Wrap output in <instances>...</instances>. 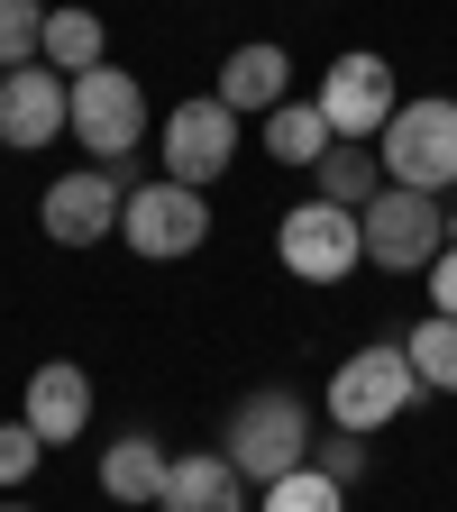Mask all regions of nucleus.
Here are the masks:
<instances>
[{
    "label": "nucleus",
    "instance_id": "f8f14e48",
    "mask_svg": "<svg viewBox=\"0 0 457 512\" xmlns=\"http://www.w3.org/2000/svg\"><path fill=\"white\" fill-rule=\"evenodd\" d=\"M19 421H28L46 448L83 439V430H92V366H74V357H46V366L28 375V394H19Z\"/></svg>",
    "mask_w": 457,
    "mask_h": 512
},
{
    "label": "nucleus",
    "instance_id": "9d476101",
    "mask_svg": "<svg viewBox=\"0 0 457 512\" xmlns=\"http://www.w3.org/2000/svg\"><path fill=\"white\" fill-rule=\"evenodd\" d=\"M229 165H238V110H229L220 92L174 101V110H165V174L192 183V192H211Z\"/></svg>",
    "mask_w": 457,
    "mask_h": 512
},
{
    "label": "nucleus",
    "instance_id": "4be33fe9",
    "mask_svg": "<svg viewBox=\"0 0 457 512\" xmlns=\"http://www.w3.org/2000/svg\"><path fill=\"white\" fill-rule=\"evenodd\" d=\"M37 467H46V439H37L28 421H0V494H19Z\"/></svg>",
    "mask_w": 457,
    "mask_h": 512
},
{
    "label": "nucleus",
    "instance_id": "412c9836",
    "mask_svg": "<svg viewBox=\"0 0 457 512\" xmlns=\"http://www.w3.org/2000/svg\"><path fill=\"white\" fill-rule=\"evenodd\" d=\"M37 46H46V0H0V74L37 64Z\"/></svg>",
    "mask_w": 457,
    "mask_h": 512
},
{
    "label": "nucleus",
    "instance_id": "ddd939ff",
    "mask_svg": "<svg viewBox=\"0 0 457 512\" xmlns=\"http://www.w3.org/2000/svg\"><path fill=\"white\" fill-rule=\"evenodd\" d=\"M238 119H266V110H284L293 101V55L275 46V37H247V46H229L220 55V83H211Z\"/></svg>",
    "mask_w": 457,
    "mask_h": 512
},
{
    "label": "nucleus",
    "instance_id": "423d86ee",
    "mask_svg": "<svg viewBox=\"0 0 457 512\" xmlns=\"http://www.w3.org/2000/svg\"><path fill=\"white\" fill-rule=\"evenodd\" d=\"M128 183H147L138 156L55 174V183H46V202H37V229H46L55 247H101V238H119V202H128Z\"/></svg>",
    "mask_w": 457,
    "mask_h": 512
},
{
    "label": "nucleus",
    "instance_id": "0eeeda50",
    "mask_svg": "<svg viewBox=\"0 0 457 512\" xmlns=\"http://www.w3.org/2000/svg\"><path fill=\"white\" fill-rule=\"evenodd\" d=\"M64 138H83L92 165H119L147 147V83L119 74V64H92L74 74V119H64Z\"/></svg>",
    "mask_w": 457,
    "mask_h": 512
},
{
    "label": "nucleus",
    "instance_id": "39448f33",
    "mask_svg": "<svg viewBox=\"0 0 457 512\" xmlns=\"http://www.w3.org/2000/svg\"><path fill=\"white\" fill-rule=\"evenodd\" d=\"M202 238H211V202H202L192 183H174V174L128 183V202H119V247H128V256L174 266V256H192Z\"/></svg>",
    "mask_w": 457,
    "mask_h": 512
},
{
    "label": "nucleus",
    "instance_id": "20e7f679",
    "mask_svg": "<svg viewBox=\"0 0 457 512\" xmlns=\"http://www.w3.org/2000/svg\"><path fill=\"white\" fill-rule=\"evenodd\" d=\"M375 165H384V183H403V192H448L457 183V101L448 92L403 101L394 119H384V138H375Z\"/></svg>",
    "mask_w": 457,
    "mask_h": 512
},
{
    "label": "nucleus",
    "instance_id": "dca6fc26",
    "mask_svg": "<svg viewBox=\"0 0 457 512\" xmlns=\"http://www.w3.org/2000/svg\"><path fill=\"white\" fill-rule=\"evenodd\" d=\"M37 64H55L64 83L92 74V64H110V28H101V10H83V0L46 10V46H37Z\"/></svg>",
    "mask_w": 457,
    "mask_h": 512
},
{
    "label": "nucleus",
    "instance_id": "b1692460",
    "mask_svg": "<svg viewBox=\"0 0 457 512\" xmlns=\"http://www.w3.org/2000/svg\"><path fill=\"white\" fill-rule=\"evenodd\" d=\"M430 311H439V320H457V238L439 247V266H430Z\"/></svg>",
    "mask_w": 457,
    "mask_h": 512
},
{
    "label": "nucleus",
    "instance_id": "5701e85b",
    "mask_svg": "<svg viewBox=\"0 0 457 512\" xmlns=\"http://www.w3.org/2000/svg\"><path fill=\"white\" fill-rule=\"evenodd\" d=\"M311 467L330 476V485H357V476H366V439H357V430H330V439H311Z\"/></svg>",
    "mask_w": 457,
    "mask_h": 512
},
{
    "label": "nucleus",
    "instance_id": "4468645a",
    "mask_svg": "<svg viewBox=\"0 0 457 512\" xmlns=\"http://www.w3.org/2000/svg\"><path fill=\"white\" fill-rule=\"evenodd\" d=\"M156 512H256V485L220 458V448H192V458H174V467H165Z\"/></svg>",
    "mask_w": 457,
    "mask_h": 512
},
{
    "label": "nucleus",
    "instance_id": "2eb2a0df",
    "mask_svg": "<svg viewBox=\"0 0 457 512\" xmlns=\"http://www.w3.org/2000/svg\"><path fill=\"white\" fill-rule=\"evenodd\" d=\"M165 439H147V430H128V439H110L101 448V494L110 503H128V512H147L156 494H165Z\"/></svg>",
    "mask_w": 457,
    "mask_h": 512
},
{
    "label": "nucleus",
    "instance_id": "aec40b11",
    "mask_svg": "<svg viewBox=\"0 0 457 512\" xmlns=\"http://www.w3.org/2000/svg\"><path fill=\"white\" fill-rule=\"evenodd\" d=\"M256 512H348V485H330L320 467H293V476H275L256 494Z\"/></svg>",
    "mask_w": 457,
    "mask_h": 512
},
{
    "label": "nucleus",
    "instance_id": "f3484780",
    "mask_svg": "<svg viewBox=\"0 0 457 512\" xmlns=\"http://www.w3.org/2000/svg\"><path fill=\"white\" fill-rule=\"evenodd\" d=\"M330 147H339V138H330V119H320V101L293 92L284 110H266V156H275V165H302V174H311Z\"/></svg>",
    "mask_w": 457,
    "mask_h": 512
},
{
    "label": "nucleus",
    "instance_id": "9b49d317",
    "mask_svg": "<svg viewBox=\"0 0 457 512\" xmlns=\"http://www.w3.org/2000/svg\"><path fill=\"white\" fill-rule=\"evenodd\" d=\"M64 119H74V83L55 74V64H19V74H0V147H55Z\"/></svg>",
    "mask_w": 457,
    "mask_h": 512
},
{
    "label": "nucleus",
    "instance_id": "f03ea898",
    "mask_svg": "<svg viewBox=\"0 0 457 512\" xmlns=\"http://www.w3.org/2000/svg\"><path fill=\"white\" fill-rule=\"evenodd\" d=\"M412 403H421V375H412L403 339H375V348L339 357V366H330V394H320V412H330V430H357V439L394 430V421H403Z\"/></svg>",
    "mask_w": 457,
    "mask_h": 512
},
{
    "label": "nucleus",
    "instance_id": "6e6552de",
    "mask_svg": "<svg viewBox=\"0 0 457 512\" xmlns=\"http://www.w3.org/2000/svg\"><path fill=\"white\" fill-rule=\"evenodd\" d=\"M275 256H284V275H302V284H348L357 266H366V229H357V211H339V202H293L284 220H275Z\"/></svg>",
    "mask_w": 457,
    "mask_h": 512
},
{
    "label": "nucleus",
    "instance_id": "393cba45",
    "mask_svg": "<svg viewBox=\"0 0 457 512\" xmlns=\"http://www.w3.org/2000/svg\"><path fill=\"white\" fill-rule=\"evenodd\" d=\"M0 512H28V503H19V494H0Z\"/></svg>",
    "mask_w": 457,
    "mask_h": 512
},
{
    "label": "nucleus",
    "instance_id": "f257e3e1",
    "mask_svg": "<svg viewBox=\"0 0 457 512\" xmlns=\"http://www.w3.org/2000/svg\"><path fill=\"white\" fill-rule=\"evenodd\" d=\"M311 403L293 394V384H256V394H238V412H229V439H220V458L266 494L275 476H293V467H311Z\"/></svg>",
    "mask_w": 457,
    "mask_h": 512
},
{
    "label": "nucleus",
    "instance_id": "7ed1b4c3",
    "mask_svg": "<svg viewBox=\"0 0 457 512\" xmlns=\"http://www.w3.org/2000/svg\"><path fill=\"white\" fill-rule=\"evenodd\" d=\"M357 229H366V266H384V275H430V266H439V247L457 238V211L439 202V192H403V183H384L375 202L357 211Z\"/></svg>",
    "mask_w": 457,
    "mask_h": 512
},
{
    "label": "nucleus",
    "instance_id": "a211bd4d",
    "mask_svg": "<svg viewBox=\"0 0 457 512\" xmlns=\"http://www.w3.org/2000/svg\"><path fill=\"white\" fill-rule=\"evenodd\" d=\"M311 192H320V202H339V211H366L375 202V192H384V165H375V147H330V156H320L311 165Z\"/></svg>",
    "mask_w": 457,
    "mask_h": 512
},
{
    "label": "nucleus",
    "instance_id": "6ab92c4d",
    "mask_svg": "<svg viewBox=\"0 0 457 512\" xmlns=\"http://www.w3.org/2000/svg\"><path fill=\"white\" fill-rule=\"evenodd\" d=\"M403 357H412V375H421V394H457V320H412L403 330Z\"/></svg>",
    "mask_w": 457,
    "mask_h": 512
},
{
    "label": "nucleus",
    "instance_id": "1a4fd4ad",
    "mask_svg": "<svg viewBox=\"0 0 457 512\" xmlns=\"http://www.w3.org/2000/svg\"><path fill=\"white\" fill-rule=\"evenodd\" d=\"M320 119H330V138H348V147H375L384 138V119L403 110V92H394V64H384L375 46H348L330 74H320Z\"/></svg>",
    "mask_w": 457,
    "mask_h": 512
}]
</instances>
